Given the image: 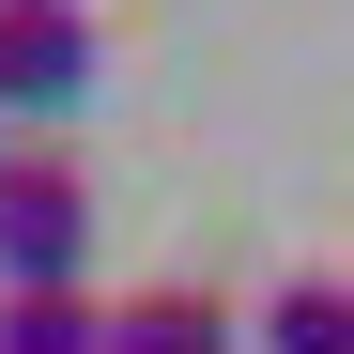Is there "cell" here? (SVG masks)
Wrapping results in <instances>:
<instances>
[{"instance_id": "cell-1", "label": "cell", "mask_w": 354, "mask_h": 354, "mask_svg": "<svg viewBox=\"0 0 354 354\" xmlns=\"http://www.w3.org/2000/svg\"><path fill=\"white\" fill-rule=\"evenodd\" d=\"M0 292H93V185L77 154H0Z\"/></svg>"}, {"instance_id": "cell-2", "label": "cell", "mask_w": 354, "mask_h": 354, "mask_svg": "<svg viewBox=\"0 0 354 354\" xmlns=\"http://www.w3.org/2000/svg\"><path fill=\"white\" fill-rule=\"evenodd\" d=\"M93 77H108V31L77 0H16L0 16V124H77Z\"/></svg>"}, {"instance_id": "cell-3", "label": "cell", "mask_w": 354, "mask_h": 354, "mask_svg": "<svg viewBox=\"0 0 354 354\" xmlns=\"http://www.w3.org/2000/svg\"><path fill=\"white\" fill-rule=\"evenodd\" d=\"M108 354H247V324H231L216 292L154 277V292H108Z\"/></svg>"}, {"instance_id": "cell-4", "label": "cell", "mask_w": 354, "mask_h": 354, "mask_svg": "<svg viewBox=\"0 0 354 354\" xmlns=\"http://www.w3.org/2000/svg\"><path fill=\"white\" fill-rule=\"evenodd\" d=\"M247 354H354V277H292V292H262Z\"/></svg>"}, {"instance_id": "cell-5", "label": "cell", "mask_w": 354, "mask_h": 354, "mask_svg": "<svg viewBox=\"0 0 354 354\" xmlns=\"http://www.w3.org/2000/svg\"><path fill=\"white\" fill-rule=\"evenodd\" d=\"M0 354H108V292H0Z\"/></svg>"}, {"instance_id": "cell-6", "label": "cell", "mask_w": 354, "mask_h": 354, "mask_svg": "<svg viewBox=\"0 0 354 354\" xmlns=\"http://www.w3.org/2000/svg\"><path fill=\"white\" fill-rule=\"evenodd\" d=\"M0 16H16V0H0Z\"/></svg>"}]
</instances>
